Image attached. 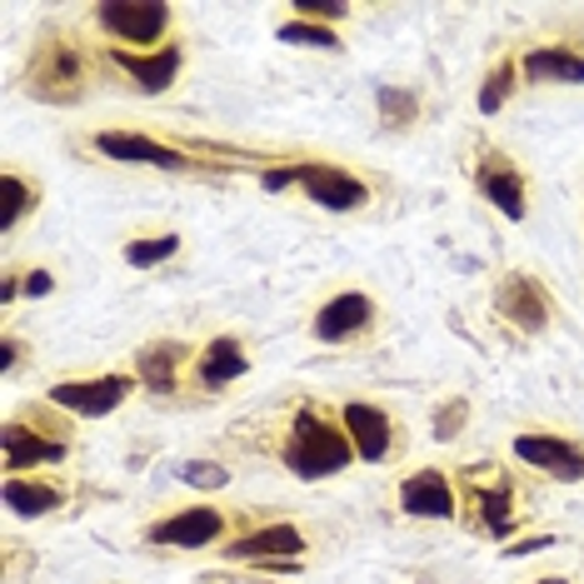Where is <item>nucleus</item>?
<instances>
[{
	"label": "nucleus",
	"mask_w": 584,
	"mask_h": 584,
	"mask_svg": "<svg viewBox=\"0 0 584 584\" xmlns=\"http://www.w3.org/2000/svg\"><path fill=\"white\" fill-rule=\"evenodd\" d=\"M175 250H181V235H155V240H131V245H125V265H135V270H151V265L171 260Z\"/></svg>",
	"instance_id": "22"
},
{
	"label": "nucleus",
	"mask_w": 584,
	"mask_h": 584,
	"mask_svg": "<svg viewBox=\"0 0 584 584\" xmlns=\"http://www.w3.org/2000/svg\"><path fill=\"white\" fill-rule=\"evenodd\" d=\"M380 121L385 131H404V125L414 121V111H420V101H414V91H400V85H380Z\"/></svg>",
	"instance_id": "20"
},
{
	"label": "nucleus",
	"mask_w": 584,
	"mask_h": 584,
	"mask_svg": "<svg viewBox=\"0 0 584 584\" xmlns=\"http://www.w3.org/2000/svg\"><path fill=\"white\" fill-rule=\"evenodd\" d=\"M510 91H514V65H494L484 91H480V115H500V105L510 101Z\"/></svg>",
	"instance_id": "24"
},
{
	"label": "nucleus",
	"mask_w": 584,
	"mask_h": 584,
	"mask_svg": "<svg viewBox=\"0 0 584 584\" xmlns=\"http://www.w3.org/2000/svg\"><path fill=\"white\" fill-rule=\"evenodd\" d=\"M11 365H16V340L6 335V340H0V370H11Z\"/></svg>",
	"instance_id": "31"
},
{
	"label": "nucleus",
	"mask_w": 584,
	"mask_h": 584,
	"mask_svg": "<svg viewBox=\"0 0 584 584\" xmlns=\"http://www.w3.org/2000/svg\"><path fill=\"white\" fill-rule=\"evenodd\" d=\"M480 191L490 195V205L510 221H524V181L514 171H500V165H484L480 171Z\"/></svg>",
	"instance_id": "15"
},
{
	"label": "nucleus",
	"mask_w": 584,
	"mask_h": 584,
	"mask_svg": "<svg viewBox=\"0 0 584 584\" xmlns=\"http://www.w3.org/2000/svg\"><path fill=\"white\" fill-rule=\"evenodd\" d=\"M524 75H530V81L584 85V55H570V51H530V55H524Z\"/></svg>",
	"instance_id": "14"
},
{
	"label": "nucleus",
	"mask_w": 584,
	"mask_h": 584,
	"mask_svg": "<svg viewBox=\"0 0 584 584\" xmlns=\"http://www.w3.org/2000/svg\"><path fill=\"white\" fill-rule=\"evenodd\" d=\"M400 510L414 520H450L454 514V490L440 470H420L400 484Z\"/></svg>",
	"instance_id": "7"
},
{
	"label": "nucleus",
	"mask_w": 584,
	"mask_h": 584,
	"mask_svg": "<svg viewBox=\"0 0 584 584\" xmlns=\"http://www.w3.org/2000/svg\"><path fill=\"white\" fill-rule=\"evenodd\" d=\"M474 504H480V514H484V530L490 534H504L510 530V490H474Z\"/></svg>",
	"instance_id": "23"
},
{
	"label": "nucleus",
	"mask_w": 584,
	"mask_h": 584,
	"mask_svg": "<svg viewBox=\"0 0 584 584\" xmlns=\"http://www.w3.org/2000/svg\"><path fill=\"white\" fill-rule=\"evenodd\" d=\"M534 584H570V580H534Z\"/></svg>",
	"instance_id": "32"
},
{
	"label": "nucleus",
	"mask_w": 584,
	"mask_h": 584,
	"mask_svg": "<svg viewBox=\"0 0 584 584\" xmlns=\"http://www.w3.org/2000/svg\"><path fill=\"white\" fill-rule=\"evenodd\" d=\"M25 295H31V300L51 295V275H45V270H31V275H25Z\"/></svg>",
	"instance_id": "30"
},
{
	"label": "nucleus",
	"mask_w": 584,
	"mask_h": 584,
	"mask_svg": "<svg viewBox=\"0 0 584 584\" xmlns=\"http://www.w3.org/2000/svg\"><path fill=\"white\" fill-rule=\"evenodd\" d=\"M345 434H350L360 460H385L390 454V414L375 404H345Z\"/></svg>",
	"instance_id": "10"
},
{
	"label": "nucleus",
	"mask_w": 584,
	"mask_h": 584,
	"mask_svg": "<svg viewBox=\"0 0 584 584\" xmlns=\"http://www.w3.org/2000/svg\"><path fill=\"white\" fill-rule=\"evenodd\" d=\"M350 460H355L350 434L330 430V424H325L320 414L300 410V420H295L290 444H285V464H290V470L300 474V480H320V474L345 470Z\"/></svg>",
	"instance_id": "1"
},
{
	"label": "nucleus",
	"mask_w": 584,
	"mask_h": 584,
	"mask_svg": "<svg viewBox=\"0 0 584 584\" xmlns=\"http://www.w3.org/2000/svg\"><path fill=\"white\" fill-rule=\"evenodd\" d=\"M300 185L315 205H325V211H360L365 195H370L365 181L335 171V165H300Z\"/></svg>",
	"instance_id": "5"
},
{
	"label": "nucleus",
	"mask_w": 584,
	"mask_h": 584,
	"mask_svg": "<svg viewBox=\"0 0 584 584\" xmlns=\"http://www.w3.org/2000/svg\"><path fill=\"white\" fill-rule=\"evenodd\" d=\"M370 315H375L370 295H360V290H350V295H335V300L325 305L320 315H315V340H325V345L345 340V335L365 330V325H370Z\"/></svg>",
	"instance_id": "9"
},
{
	"label": "nucleus",
	"mask_w": 584,
	"mask_h": 584,
	"mask_svg": "<svg viewBox=\"0 0 584 584\" xmlns=\"http://www.w3.org/2000/svg\"><path fill=\"white\" fill-rule=\"evenodd\" d=\"M225 554L230 560H295V554H305V540L295 524H265V530L235 540Z\"/></svg>",
	"instance_id": "11"
},
{
	"label": "nucleus",
	"mask_w": 584,
	"mask_h": 584,
	"mask_svg": "<svg viewBox=\"0 0 584 584\" xmlns=\"http://www.w3.org/2000/svg\"><path fill=\"white\" fill-rule=\"evenodd\" d=\"M0 500H6V510L11 514H51L55 504H61V490H51V484H31V480H6Z\"/></svg>",
	"instance_id": "19"
},
{
	"label": "nucleus",
	"mask_w": 584,
	"mask_h": 584,
	"mask_svg": "<svg viewBox=\"0 0 584 584\" xmlns=\"http://www.w3.org/2000/svg\"><path fill=\"white\" fill-rule=\"evenodd\" d=\"M0 444H6V470H25V464H41V460H61V444L51 440H35V434H25L21 424H6V434H0Z\"/></svg>",
	"instance_id": "16"
},
{
	"label": "nucleus",
	"mask_w": 584,
	"mask_h": 584,
	"mask_svg": "<svg viewBox=\"0 0 584 584\" xmlns=\"http://www.w3.org/2000/svg\"><path fill=\"white\" fill-rule=\"evenodd\" d=\"M500 310L510 315L520 330H530V335H540L544 320H550V305H544V295L534 290L524 275H510V280L500 285Z\"/></svg>",
	"instance_id": "12"
},
{
	"label": "nucleus",
	"mask_w": 584,
	"mask_h": 584,
	"mask_svg": "<svg viewBox=\"0 0 584 584\" xmlns=\"http://www.w3.org/2000/svg\"><path fill=\"white\" fill-rule=\"evenodd\" d=\"M0 191H6V211H0V230H16V221L31 205V191H25L21 175H0Z\"/></svg>",
	"instance_id": "25"
},
{
	"label": "nucleus",
	"mask_w": 584,
	"mask_h": 584,
	"mask_svg": "<svg viewBox=\"0 0 584 584\" xmlns=\"http://www.w3.org/2000/svg\"><path fill=\"white\" fill-rule=\"evenodd\" d=\"M275 41H285V45H320V51H340V35H335L330 25H315V21H285L280 31H275Z\"/></svg>",
	"instance_id": "21"
},
{
	"label": "nucleus",
	"mask_w": 584,
	"mask_h": 584,
	"mask_svg": "<svg viewBox=\"0 0 584 584\" xmlns=\"http://www.w3.org/2000/svg\"><path fill=\"white\" fill-rule=\"evenodd\" d=\"M460 424H464V400H454L450 410L434 420V434H440V440H454V430H460Z\"/></svg>",
	"instance_id": "28"
},
{
	"label": "nucleus",
	"mask_w": 584,
	"mask_h": 584,
	"mask_svg": "<svg viewBox=\"0 0 584 584\" xmlns=\"http://www.w3.org/2000/svg\"><path fill=\"white\" fill-rule=\"evenodd\" d=\"M115 65H121V71H131L141 91H165V85L175 81V71H181V51H175V45H165L155 61H135V55L121 51V55H115Z\"/></svg>",
	"instance_id": "17"
},
{
	"label": "nucleus",
	"mask_w": 584,
	"mask_h": 584,
	"mask_svg": "<svg viewBox=\"0 0 584 584\" xmlns=\"http://www.w3.org/2000/svg\"><path fill=\"white\" fill-rule=\"evenodd\" d=\"M300 185V165H285V171H265V191H290Z\"/></svg>",
	"instance_id": "29"
},
{
	"label": "nucleus",
	"mask_w": 584,
	"mask_h": 584,
	"mask_svg": "<svg viewBox=\"0 0 584 584\" xmlns=\"http://www.w3.org/2000/svg\"><path fill=\"white\" fill-rule=\"evenodd\" d=\"M221 530H225L221 510H181V514H171V520L155 524L151 540L155 544H181V550H201V544L221 540Z\"/></svg>",
	"instance_id": "8"
},
{
	"label": "nucleus",
	"mask_w": 584,
	"mask_h": 584,
	"mask_svg": "<svg viewBox=\"0 0 584 584\" xmlns=\"http://www.w3.org/2000/svg\"><path fill=\"white\" fill-rule=\"evenodd\" d=\"M245 350L235 340H211V350L201 355V380L205 385H215V390H221V385H230L235 375H245Z\"/></svg>",
	"instance_id": "18"
},
{
	"label": "nucleus",
	"mask_w": 584,
	"mask_h": 584,
	"mask_svg": "<svg viewBox=\"0 0 584 584\" xmlns=\"http://www.w3.org/2000/svg\"><path fill=\"white\" fill-rule=\"evenodd\" d=\"M95 151L111 155V161H125V165H161V171H185V155L171 151L161 141H145V135H131V131H101L95 135Z\"/></svg>",
	"instance_id": "6"
},
{
	"label": "nucleus",
	"mask_w": 584,
	"mask_h": 584,
	"mask_svg": "<svg viewBox=\"0 0 584 584\" xmlns=\"http://www.w3.org/2000/svg\"><path fill=\"white\" fill-rule=\"evenodd\" d=\"M131 390H135L131 375H101V380H61L51 390V400L61 404V410L85 414V420H101V414L121 410Z\"/></svg>",
	"instance_id": "3"
},
{
	"label": "nucleus",
	"mask_w": 584,
	"mask_h": 584,
	"mask_svg": "<svg viewBox=\"0 0 584 584\" xmlns=\"http://www.w3.org/2000/svg\"><path fill=\"white\" fill-rule=\"evenodd\" d=\"M181 480L185 484H195V490H225V464H215V460H191V464H181Z\"/></svg>",
	"instance_id": "26"
},
{
	"label": "nucleus",
	"mask_w": 584,
	"mask_h": 584,
	"mask_svg": "<svg viewBox=\"0 0 584 584\" xmlns=\"http://www.w3.org/2000/svg\"><path fill=\"white\" fill-rule=\"evenodd\" d=\"M95 21H101L115 41L145 51V45H155L165 35V25H171V6H161V0H145V6H135V0H115V6H101V11H95Z\"/></svg>",
	"instance_id": "2"
},
{
	"label": "nucleus",
	"mask_w": 584,
	"mask_h": 584,
	"mask_svg": "<svg viewBox=\"0 0 584 584\" xmlns=\"http://www.w3.org/2000/svg\"><path fill=\"white\" fill-rule=\"evenodd\" d=\"M514 460L534 464V470L554 474V480H564V484L584 480V454H580V444L554 440V434H520V440H514Z\"/></svg>",
	"instance_id": "4"
},
{
	"label": "nucleus",
	"mask_w": 584,
	"mask_h": 584,
	"mask_svg": "<svg viewBox=\"0 0 584 584\" xmlns=\"http://www.w3.org/2000/svg\"><path fill=\"white\" fill-rule=\"evenodd\" d=\"M181 360H185V350H181V345H171V340L145 345V350L135 355V375H141L155 395H171L175 390V365H181Z\"/></svg>",
	"instance_id": "13"
},
{
	"label": "nucleus",
	"mask_w": 584,
	"mask_h": 584,
	"mask_svg": "<svg viewBox=\"0 0 584 584\" xmlns=\"http://www.w3.org/2000/svg\"><path fill=\"white\" fill-rule=\"evenodd\" d=\"M295 16H300V21L325 25V21H340V16H350V6H345V0H295Z\"/></svg>",
	"instance_id": "27"
}]
</instances>
